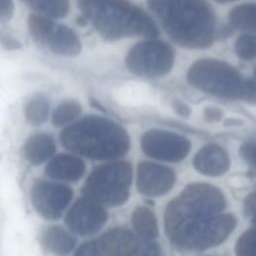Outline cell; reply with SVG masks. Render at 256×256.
<instances>
[{
    "label": "cell",
    "mask_w": 256,
    "mask_h": 256,
    "mask_svg": "<svg viewBox=\"0 0 256 256\" xmlns=\"http://www.w3.org/2000/svg\"><path fill=\"white\" fill-rule=\"evenodd\" d=\"M147 5L177 44L191 49L212 45L216 19L205 0H147Z\"/></svg>",
    "instance_id": "6da1fadb"
},
{
    "label": "cell",
    "mask_w": 256,
    "mask_h": 256,
    "mask_svg": "<svg viewBox=\"0 0 256 256\" xmlns=\"http://www.w3.org/2000/svg\"><path fill=\"white\" fill-rule=\"evenodd\" d=\"M69 151L93 160H110L124 155L130 147L126 130L104 117L90 115L65 127L60 133Z\"/></svg>",
    "instance_id": "7a4b0ae2"
},
{
    "label": "cell",
    "mask_w": 256,
    "mask_h": 256,
    "mask_svg": "<svg viewBox=\"0 0 256 256\" xmlns=\"http://www.w3.org/2000/svg\"><path fill=\"white\" fill-rule=\"evenodd\" d=\"M77 4L86 21L106 40L159 35L153 20L129 0H77Z\"/></svg>",
    "instance_id": "3957f363"
},
{
    "label": "cell",
    "mask_w": 256,
    "mask_h": 256,
    "mask_svg": "<svg viewBox=\"0 0 256 256\" xmlns=\"http://www.w3.org/2000/svg\"><path fill=\"white\" fill-rule=\"evenodd\" d=\"M188 82L195 88L222 98L244 99L254 103L255 82L221 60L205 58L194 62L187 72Z\"/></svg>",
    "instance_id": "277c9868"
},
{
    "label": "cell",
    "mask_w": 256,
    "mask_h": 256,
    "mask_svg": "<svg viewBox=\"0 0 256 256\" xmlns=\"http://www.w3.org/2000/svg\"><path fill=\"white\" fill-rule=\"evenodd\" d=\"M225 207L226 199L219 188L207 183L190 184L166 207V235L184 222L219 214Z\"/></svg>",
    "instance_id": "5b68a950"
},
{
    "label": "cell",
    "mask_w": 256,
    "mask_h": 256,
    "mask_svg": "<svg viewBox=\"0 0 256 256\" xmlns=\"http://www.w3.org/2000/svg\"><path fill=\"white\" fill-rule=\"evenodd\" d=\"M236 224L232 214L219 213L184 222L167 237L179 249L202 251L225 241Z\"/></svg>",
    "instance_id": "8992f818"
},
{
    "label": "cell",
    "mask_w": 256,
    "mask_h": 256,
    "mask_svg": "<svg viewBox=\"0 0 256 256\" xmlns=\"http://www.w3.org/2000/svg\"><path fill=\"white\" fill-rule=\"evenodd\" d=\"M132 181L131 164L110 162L96 167L86 179L82 193L100 204L118 206L129 198Z\"/></svg>",
    "instance_id": "52a82bcc"
},
{
    "label": "cell",
    "mask_w": 256,
    "mask_h": 256,
    "mask_svg": "<svg viewBox=\"0 0 256 256\" xmlns=\"http://www.w3.org/2000/svg\"><path fill=\"white\" fill-rule=\"evenodd\" d=\"M174 59V51L168 44L150 38L134 45L127 53L125 63L138 76L156 78L170 72Z\"/></svg>",
    "instance_id": "ba28073f"
},
{
    "label": "cell",
    "mask_w": 256,
    "mask_h": 256,
    "mask_svg": "<svg viewBox=\"0 0 256 256\" xmlns=\"http://www.w3.org/2000/svg\"><path fill=\"white\" fill-rule=\"evenodd\" d=\"M140 144L147 156L168 162L183 160L191 148V142L186 137L159 129L146 131L141 137Z\"/></svg>",
    "instance_id": "9c48e42d"
},
{
    "label": "cell",
    "mask_w": 256,
    "mask_h": 256,
    "mask_svg": "<svg viewBox=\"0 0 256 256\" xmlns=\"http://www.w3.org/2000/svg\"><path fill=\"white\" fill-rule=\"evenodd\" d=\"M73 191L67 185L46 180H37L30 190V199L35 211L47 220L58 219L72 200Z\"/></svg>",
    "instance_id": "30bf717a"
},
{
    "label": "cell",
    "mask_w": 256,
    "mask_h": 256,
    "mask_svg": "<svg viewBox=\"0 0 256 256\" xmlns=\"http://www.w3.org/2000/svg\"><path fill=\"white\" fill-rule=\"evenodd\" d=\"M108 219L106 209L99 202L82 197L69 209L65 223L74 233L82 236L93 235L105 225Z\"/></svg>",
    "instance_id": "8fae6325"
},
{
    "label": "cell",
    "mask_w": 256,
    "mask_h": 256,
    "mask_svg": "<svg viewBox=\"0 0 256 256\" xmlns=\"http://www.w3.org/2000/svg\"><path fill=\"white\" fill-rule=\"evenodd\" d=\"M176 181L172 168L148 161L140 162L137 167L136 185L140 193L150 197L166 194Z\"/></svg>",
    "instance_id": "7c38bea8"
},
{
    "label": "cell",
    "mask_w": 256,
    "mask_h": 256,
    "mask_svg": "<svg viewBox=\"0 0 256 256\" xmlns=\"http://www.w3.org/2000/svg\"><path fill=\"white\" fill-rule=\"evenodd\" d=\"M193 166L203 175L217 177L228 171L230 158L221 146L207 144L196 153L193 159Z\"/></svg>",
    "instance_id": "4fadbf2b"
},
{
    "label": "cell",
    "mask_w": 256,
    "mask_h": 256,
    "mask_svg": "<svg viewBox=\"0 0 256 256\" xmlns=\"http://www.w3.org/2000/svg\"><path fill=\"white\" fill-rule=\"evenodd\" d=\"M85 172V164L79 157L60 153L51 157L45 166V174L55 180L75 182Z\"/></svg>",
    "instance_id": "5bb4252c"
},
{
    "label": "cell",
    "mask_w": 256,
    "mask_h": 256,
    "mask_svg": "<svg viewBox=\"0 0 256 256\" xmlns=\"http://www.w3.org/2000/svg\"><path fill=\"white\" fill-rule=\"evenodd\" d=\"M55 151V141L51 135L46 133L31 135L23 145V155L33 166H38L50 159Z\"/></svg>",
    "instance_id": "9a60e30c"
},
{
    "label": "cell",
    "mask_w": 256,
    "mask_h": 256,
    "mask_svg": "<svg viewBox=\"0 0 256 256\" xmlns=\"http://www.w3.org/2000/svg\"><path fill=\"white\" fill-rule=\"evenodd\" d=\"M45 45L59 55L74 56L81 51V42L76 33L67 26L59 24H55Z\"/></svg>",
    "instance_id": "2e32d148"
},
{
    "label": "cell",
    "mask_w": 256,
    "mask_h": 256,
    "mask_svg": "<svg viewBox=\"0 0 256 256\" xmlns=\"http://www.w3.org/2000/svg\"><path fill=\"white\" fill-rule=\"evenodd\" d=\"M75 238L61 226H50L40 234V244L54 255H66L75 247Z\"/></svg>",
    "instance_id": "e0dca14e"
},
{
    "label": "cell",
    "mask_w": 256,
    "mask_h": 256,
    "mask_svg": "<svg viewBox=\"0 0 256 256\" xmlns=\"http://www.w3.org/2000/svg\"><path fill=\"white\" fill-rule=\"evenodd\" d=\"M132 225L136 234L154 240L158 235V225L154 213L147 207H137L132 213Z\"/></svg>",
    "instance_id": "ac0fdd59"
},
{
    "label": "cell",
    "mask_w": 256,
    "mask_h": 256,
    "mask_svg": "<svg viewBox=\"0 0 256 256\" xmlns=\"http://www.w3.org/2000/svg\"><path fill=\"white\" fill-rule=\"evenodd\" d=\"M35 13L49 18L65 17L69 11V0H21Z\"/></svg>",
    "instance_id": "d6986e66"
},
{
    "label": "cell",
    "mask_w": 256,
    "mask_h": 256,
    "mask_svg": "<svg viewBox=\"0 0 256 256\" xmlns=\"http://www.w3.org/2000/svg\"><path fill=\"white\" fill-rule=\"evenodd\" d=\"M256 7L252 3L241 4L234 7L229 13V23L232 27L242 31L255 30Z\"/></svg>",
    "instance_id": "ffe728a7"
},
{
    "label": "cell",
    "mask_w": 256,
    "mask_h": 256,
    "mask_svg": "<svg viewBox=\"0 0 256 256\" xmlns=\"http://www.w3.org/2000/svg\"><path fill=\"white\" fill-rule=\"evenodd\" d=\"M55 23L51 18L38 13H32L27 18V27L31 37L38 43L45 44Z\"/></svg>",
    "instance_id": "44dd1931"
},
{
    "label": "cell",
    "mask_w": 256,
    "mask_h": 256,
    "mask_svg": "<svg viewBox=\"0 0 256 256\" xmlns=\"http://www.w3.org/2000/svg\"><path fill=\"white\" fill-rule=\"evenodd\" d=\"M27 122L33 126L42 125L49 115V102L43 95H36L29 100L24 110Z\"/></svg>",
    "instance_id": "7402d4cb"
},
{
    "label": "cell",
    "mask_w": 256,
    "mask_h": 256,
    "mask_svg": "<svg viewBox=\"0 0 256 256\" xmlns=\"http://www.w3.org/2000/svg\"><path fill=\"white\" fill-rule=\"evenodd\" d=\"M81 113V106L78 102L73 100H68L61 103L53 111L52 114V123L55 126H63L75 118H77Z\"/></svg>",
    "instance_id": "603a6c76"
},
{
    "label": "cell",
    "mask_w": 256,
    "mask_h": 256,
    "mask_svg": "<svg viewBox=\"0 0 256 256\" xmlns=\"http://www.w3.org/2000/svg\"><path fill=\"white\" fill-rule=\"evenodd\" d=\"M75 256H111V255L103 236H100L96 239L83 243L76 250Z\"/></svg>",
    "instance_id": "cb8c5ba5"
},
{
    "label": "cell",
    "mask_w": 256,
    "mask_h": 256,
    "mask_svg": "<svg viewBox=\"0 0 256 256\" xmlns=\"http://www.w3.org/2000/svg\"><path fill=\"white\" fill-rule=\"evenodd\" d=\"M235 52L243 60H252L256 54L255 37L250 34H242L235 41Z\"/></svg>",
    "instance_id": "d4e9b609"
},
{
    "label": "cell",
    "mask_w": 256,
    "mask_h": 256,
    "mask_svg": "<svg viewBox=\"0 0 256 256\" xmlns=\"http://www.w3.org/2000/svg\"><path fill=\"white\" fill-rule=\"evenodd\" d=\"M255 229H247L238 239L235 247L236 256H254Z\"/></svg>",
    "instance_id": "484cf974"
},
{
    "label": "cell",
    "mask_w": 256,
    "mask_h": 256,
    "mask_svg": "<svg viewBox=\"0 0 256 256\" xmlns=\"http://www.w3.org/2000/svg\"><path fill=\"white\" fill-rule=\"evenodd\" d=\"M131 256H162L160 247L154 240L140 238L139 244Z\"/></svg>",
    "instance_id": "4316f807"
},
{
    "label": "cell",
    "mask_w": 256,
    "mask_h": 256,
    "mask_svg": "<svg viewBox=\"0 0 256 256\" xmlns=\"http://www.w3.org/2000/svg\"><path fill=\"white\" fill-rule=\"evenodd\" d=\"M241 157L251 166L255 165V144L253 142L244 143L239 150Z\"/></svg>",
    "instance_id": "83f0119b"
},
{
    "label": "cell",
    "mask_w": 256,
    "mask_h": 256,
    "mask_svg": "<svg viewBox=\"0 0 256 256\" xmlns=\"http://www.w3.org/2000/svg\"><path fill=\"white\" fill-rule=\"evenodd\" d=\"M0 43L7 50H18L22 47V44L17 39L5 33H0Z\"/></svg>",
    "instance_id": "f1b7e54d"
},
{
    "label": "cell",
    "mask_w": 256,
    "mask_h": 256,
    "mask_svg": "<svg viewBox=\"0 0 256 256\" xmlns=\"http://www.w3.org/2000/svg\"><path fill=\"white\" fill-rule=\"evenodd\" d=\"M14 13V3L12 0H0V20H9Z\"/></svg>",
    "instance_id": "f546056e"
},
{
    "label": "cell",
    "mask_w": 256,
    "mask_h": 256,
    "mask_svg": "<svg viewBox=\"0 0 256 256\" xmlns=\"http://www.w3.org/2000/svg\"><path fill=\"white\" fill-rule=\"evenodd\" d=\"M204 117L209 122H217L223 117V111L214 106H208L204 109Z\"/></svg>",
    "instance_id": "4dcf8cb0"
},
{
    "label": "cell",
    "mask_w": 256,
    "mask_h": 256,
    "mask_svg": "<svg viewBox=\"0 0 256 256\" xmlns=\"http://www.w3.org/2000/svg\"><path fill=\"white\" fill-rule=\"evenodd\" d=\"M172 106H173V109L175 110V112L181 117L188 118L191 114L190 107L185 102H183L179 99H173Z\"/></svg>",
    "instance_id": "1f68e13d"
},
{
    "label": "cell",
    "mask_w": 256,
    "mask_h": 256,
    "mask_svg": "<svg viewBox=\"0 0 256 256\" xmlns=\"http://www.w3.org/2000/svg\"><path fill=\"white\" fill-rule=\"evenodd\" d=\"M255 193H250L244 202V212L247 217H253L255 214Z\"/></svg>",
    "instance_id": "d6a6232c"
},
{
    "label": "cell",
    "mask_w": 256,
    "mask_h": 256,
    "mask_svg": "<svg viewBox=\"0 0 256 256\" xmlns=\"http://www.w3.org/2000/svg\"><path fill=\"white\" fill-rule=\"evenodd\" d=\"M229 184L231 186H236V187H244L248 184V181L246 178L244 177H240V176H235V177H231L229 179Z\"/></svg>",
    "instance_id": "836d02e7"
},
{
    "label": "cell",
    "mask_w": 256,
    "mask_h": 256,
    "mask_svg": "<svg viewBox=\"0 0 256 256\" xmlns=\"http://www.w3.org/2000/svg\"><path fill=\"white\" fill-rule=\"evenodd\" d=\"M242 123L243 121L237 118H228L224 121V124L226 126H239V125H242Z\"/></svg>",
    "instance_id": "e575fe53"
},
{
    "label": "cell",
    "mask_w": 256,
    "mask_h": 256,
    "mask_svg": "<svg viewBox=\"0 0 256 256\" xmlns=\"http://www.w3.org/2000/svg\"><path fill=\"white\" fill-rule=\"evenodd\" d=\"M217 2H220V3H227V2H231V1H235V0H215Z\"/></svg>",
    "instance_id": "d590c367"
}]
</instances>
